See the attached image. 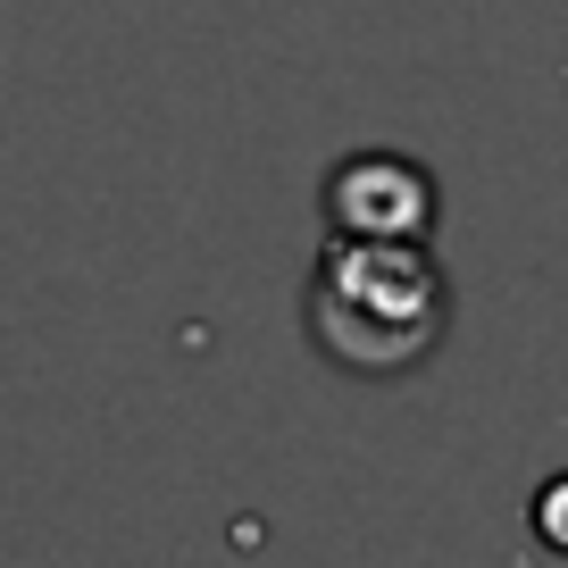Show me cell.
I'll list each match as a JSON object with an SVG mask.
<instances>
[{
	"instance_id": "obj_1",
	"label": "cell",
	"mask_w": 568,
	"mask_h": 568,
	"mask_svg": "<svg viewBox=\"0 0 568 568\" xmlns=\"http://www.w3.org/2000/svg\"><path fill=\"white\" fill-rule=\"evenodd\" d=\"M452 335V276L435 243H326L310 267V343L343 376H409Z\"/></svg>"
},
{
	"instance_id": "obj_2",
	"label": "cell",
	"mask_w": 568,
	"mask_h": 568,
	"mask_svg": "<svg viewBox=\"0 0 568 568\" xmlns=\"http://www.w3.org/2000/svg\"><path fill=\"white\" fill-rule=\"evenodd\" d=\"M318 217L343 243H426L435 217H444V193H435V176L409 151H352L326 176Z\"/></svg>"
},
{
	"instance_id": "obj_3",
	"label": "cell",
	"mask_w": 568,
	"mask_h": 568,
	"mask_svg": "<svg viewBox=\"0 0 568 568\" xmlns=\"http://www.w3.org/2000/svg\"><path fill=\"white\" fill-rule=\"evenodd\" d=\"M527 527H535V544H544V551H560V560H568V468L535 485V510H527Z\"/></svg>"
}]
</instances>
